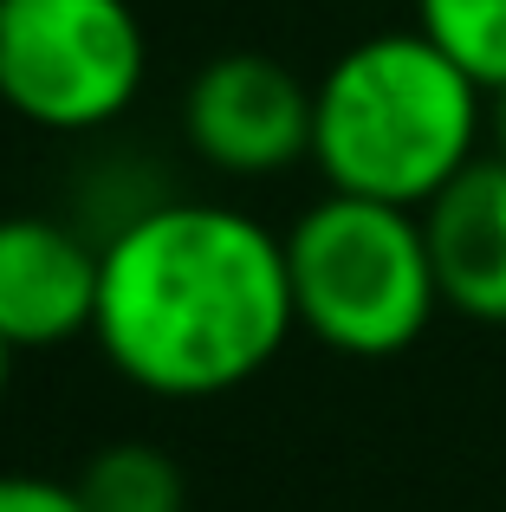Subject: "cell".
Here are the masks:
<instances>
[{"label":"cell","instance_id":"6da1fadb","mask_svg":"<svg viewBox=\"0 0 506 512\" xmlns=\"http://www.w3.org/2000/svg\"><path fill=\"white\" fill-rule=\"evenodd\" d=\"M299 331L286 234L228 201H176L104 240L91 344L163 402H208L253 383Z\"/></svg>","mask_w":506,"mask_h":512},{"label":"cell","instance_id":"7a4b0ae2","mask_svg":"<svg viewBox=\"0 0 506 512\" xmlns=\"http://www.w3.org/2000/svg\"><path fill=\"white\" fill-rule=\"evenodd\" d=\"M487 143V91L422 26L364 33L312 85V169L325 188L429 208Z\"/></svg>","mask_w":506,"mask_h":512},{"label":"cell","instance_id":"3957f363","mask_svg":"<svg viewBox=\"0 0 506 512\" xmlns=\"http://www.w3.org/2000/svg\"><path fill=\"white\" fill-rule=\"evenodd\" d=\"M286 279L305 338L364 363L403 357L442 312L422 214L338 188L286 227Z\"/></svg>","mask_w":506,"mask_h":512},{"label":"cell","instance_id":"277c9868","mask_svg":"<svg viewBox=\"0 0 506 512\" xmlns=\"http://www.w3.org/2000/svg\"><path fill=\"white\" fill-rule=\"evenodd\" d=\"M150 78L130 0H0V104L46 137H98Z\"/></svg>","mask_w":506,"mask_h":512},{"label":"cell","instance_id":"5b68a950","mask_svg":"<svg viewBox=\"0 0 506 512\" xmlns=\"http://www.w3.org/2000/svg\"><path fill=\"white\" fill-rule=\"evenodd\" d=\"M182 143L234 182L312 163V85L266 52H221L182 91Z\"/></svg>","mask_w":506,"mask_h":512},{"label":"cell","instance_id":"8992f818","mask_svg":"<svg viewBox=\"0 0 506 512\" xmlns=\"http://www.w3.org/2000/svg\"><path fill=\"white\" fill-rule=\"evenodd\" d=\"M104 247L65 214H0V338L59 350L91 338Z\"/></svg>","mask_w":506,"mask_h":512},{"label":"cell","instance_id":"52a82bcc","mask_svg":"<svg viewBox=\"0 0 506 512\" xmlns=\"http://www.w3.org/2000/svg\"><path fill=\"white\" fill-rule=\"evenodd\" d=\"M442 305L474 325H506V156L481 150L422 208Z\"/></svg>","mask_w":506,"mask_h":512},{"label":"cell","instance_id":"ba28073f","mask_svg":"<svg viewBox=\"0 0 506 512\" xmlns=\"http://www.w3.org/2000/svg\"><path fill=\"white\" fill-rule=\"evenodd\" d=\"M72 487L85 512H189V480L156 441H104Z\"/></svg>","mask_w":506,"mask_h":512},{"label":"cell","instance_id":"9c48e42d","mask_svg":"<svg viewBox=\"0 0 506 512\" xmlns=\"http://www.w3.org/2000/svg\"><path fill=\"white\" fill-rule=\"evenodd\" d=\"M416 26L481 91L506 85V0H416Z\"/></svg>","mask_w":506,"mask_h":512},{"label":"cell","instance_id":"30bf717a","mask_svg":"<svg viewBox=\"0 0 506 512\" xmlns=\"http://www.w3.org/2000/svg\"><path fill=\"white\" fill-rule=\"evenodd\" d=\"M0 512H85L72 480L52 474H0Z\"/></svg>","mask_w":506,"mask_h":512},{"label":"cell","instance_id":"8fae6325","mask_svg":"<svg viewBox=\"0 0 506 512\" xmlns=\"http://www.w3.org/2000/svg\"><path fill=\"white\" fill-rule=\"evenodd\" d=\"M487 150L506 156V85L487 91Z\"/></svg>","mask_w":506,"mask_h":512},{"label":"cell","instance_id":"7c38bea8","mask_svg":"<svg viewBox=\"0 0 506 512\" xmlns=\"http://www.w3.org/2000/svg\"><path fill=\"white\" fill-rule=\"evenodd\" d=\"M13 357H20V350L0 338V402H7V389H13Z\"/></svg>","mask_w":506,"mask_h":512}]
</instances>
